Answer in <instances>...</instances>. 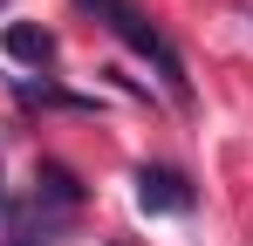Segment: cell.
Wrapping results in <instances>:
<instances>
[{
	"mask_svg": "<svg viewBox=\"0 0 253 246\" xmlns=\"http://www.w3.org/2000/svg\"><path fill=\"white\" fill-rule=\"evenodd\" d=\"M76 7H83V14H96V21H103L110 35L124 41L130 55H144V62L158 69V82H165V96L178 103V110L192 103V76H185V62H178V48L165 41V28H151V21H144V14H137L130 0H76Z\"/></svg>",
	"mask_w": 253,
	"mask_h": 246,
	"instance_id": "1",
	"label": "cell"
},
{
	"mask_svg": "<svg viewBox=\"0 0 253 246\" xmlns=\"http://www.w3.org/2000/svg\"><path fill=\"white\" fill-rule=\"evenodd\" d=\"M137 205H144V212H192L199 192H192L185 171H171V164H144V171H137Z\"/></svg>",
	"mask_w": 253,
	"mask_h": 246,
	"instance_id": "2",
	"label": "cell"
},
{
	"mask_svg": "<svg viewBox=\"0 0 253 246\" xmlns=\"http://www.w3.org/2000/svg\"><path fill=\"white\" fill-rule=\"evenodd\" d=\"M0 48H7V62H21V69H48V62L62 55V48H55V35H48V28H35V21H7Z\"/></svg>",
	"mask_w": 253,
	"mask_h": 246,
	"instance_id": "3",
	"label": "cell"
},
{
	"mask_svg": "<svg viewBox=\"0 0 253 246\" xmlns=\"http://www.w3.org/2000/svg\"><path fill=\"white\" fill-rule=\"evenodd\" d=\"M35 205H48V212H62V219H76V205H83V185H76V171L69 164H35Z\"/></svg>",
	"mask_w": 253,
	"mask_h": 246,
	"instance_id": "4",
	"label": "cell"
},
{
	"mask_svg": "<svg viewBox=\"0 0 253 246\" xmlns=\"http://www.w3.org/2000/svg\"><path fill=\"white\" fill-rule=\"evenodd\" d=\"M14 89H21V103H48V110H96V103H89V96H62V89H35V82H14Z\"/></svg>",
	"mask_w": 253,
	"mask_h": 246,
	"instance_id": "5",
	"label": "cell"
},
{
	"mask_svg": "<svg viewBox=\"0 0 253 246\" xmlns=\"http://www.w3.org/2000/svg\"><path fill=\"white\" fill-rule=\"evenodd\" d=\"M110 246H137V240H110Z\"/></svg>",
	"mask_w": 253,
	"mask_h": 246,
	"instance_id": "6",
	"label": "cell"
}]
</instances>
